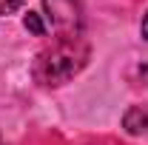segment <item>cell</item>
Masks as SVG:
<instances>
[{
  "mask_svg": "<svg viewBox=\"0 0 148 145\" xmlns=\"http://www.w3.org/2000/svg\"><path fill=\"white\" fill-rule=\"evenodd\" d=\"M26 0H0V14H14L17 9H23Z\"/></svg>",
  "mask_w": 148,
  "mask_h": 145,
  "instance_id": "4",
  "label": "cell"
},
{
  "mask_svg": "<svg viewBox=\"0 0 148 145\" xmlns=\"http://www.w3.org/2000/svg\"><path fill=\"white\" fill-rule=\"evenodd\" d=\"M26 29H32L34 34H43V31H46V26H43L40 14H29V17H26Z\"/></svg>",
  "mask_w": 148,
  "mask_h": 145,
  "instance_id": "5",
  "label": "cell"
},
{
  "mask_svg": "<svg viewBox=\"0 0 148 145\" xmlns=\"http://www.w3.org/2000/svg\"><path fill=\"white\" fill-rule=\"evenodd\" d=\"M125 128H128L131 134H140V131H145L148 128V114L143 108H131L125 114Z\"/></svg>",
  "mask_w": 148,
  "mask_h": 145,
  "instance_id": "3",
  "label": "cell"
},
{
  "mask_svg": "<svg viewBox=\"0 0 148 145\" xmlns=\"http://www.w3.org/2000/svg\"><path fill=\"white\" fill-rule=\"evenodd\" d=\"M143 37L148 40V12H145V17H143Z\"/></svg>",
  "mask_w": 148,
  "mask_h": 145,
  "instance_id": "6",
  "label": "cell"
},
{
  "mask_svg": "<svg viewBox=\"0 0 148 145\" xmlns=\"http://www.w3.org/2000/svg\"><path fill=\"white\" fill-rule=\"evenodd\" d=\"M43 9H46L43 17L49 20L54 34H80L83 17L77 0H43Z\"/></svg>",
  "mask_w": 148,
  "mask_h": 145,
  "instance_id": "2",
  "label": "cell"
},
{
  "mask_svg": "<svg viewBox=\"0 0 148 145\" xmlns=\"http://www.w3.org/2000/svg\"><path fill=\"white\" fill-rule=\"evenodd\" d=\"M88 60V43L83 34H57V40L37 54L34 63V77L46 85H63L69 83L74 74Z\"/></svg>",
  "mask_w": 148,
  "mask_h": 145,
  "instance_id": "1",
  "label": "cell"
}]
</instances>
